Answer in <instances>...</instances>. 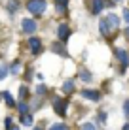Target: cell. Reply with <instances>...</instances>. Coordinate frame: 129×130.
Segmentation results:
<instances>
[{
	"label": "cell",
	"instance_id": "1",
	"mask_svg": "<svg viewBox=\"0 0 129 130\" xmlns=\"http://www.w3.org/2000/svg\"><path fill=\"white\" fill-rule=\"evenodd\" d=\"M46 8H48L46 0H29L27 2V10L32 13V15H42L46 11Z\"/></svg>",
	"mask_w": 129,
	"mask_h": 130
},
{
	"label": "cell",
	"instance_id": "2",
	"mask_svg": "<svg viewBox=\"0 0 129 130\" xmlns=\"http://www.w3.org/2000/svg\"><path fill=\"white\" fill-rule=\"evenodd\" d=\"M57 36H59V40L61 42H65L66 38L70 36V28H68V25H59V28H57Z\"/></svg>",
	"mask_w": 129,
	"mask_h": 130
},
{
	"label": "cell",
	"instance_id": "3",
	"mask_svg": "<svg viewBox=\"0 0 129 130\" xmlns=\"http://www.w3.org/2000/svg\"><path fill=\"white\" fill-rule=\"evenodd\" d=\"M29 45H30L32 55H38L40 49H42V42H40V38H30V40H29Z\"/></svg>",
	"mask_w": 129,
	"mask_h": 130
},
{
	"label": "cell",
	"instance_id": "4",
	"mask_svg": "<svg viewBox=\"0 0 129 130\" xmlns=\"http://www.w3.org/2000/svg\"><path fill=\"white\" fill-rule=\"evenodd\" d=\"M21 25H23V32H27V34H32L34 30H36V23H34L32 19H25Z\"/></svg>",
	"mask_w": 129,
	"mask_h": 130
},
{
	"label": "cell",
	"instance_id": "5",
	"mask_svg": "<svg viewBox=\"0 0 129 130\" xmlns=\"http://www.w3.org/2000/svg\"><path fill=\"white\" fill-rule=\"evenodd\" d=\"M53 107H55V111L59 115H65L66 113V100H59V98H57V100L53 102Z\"/></svg>",
	"mask_w": 129,
	"mask_h": 130
},
{
	"label": "cell",
	"instance_id": "6",
	"mask_svg": "<svg viewBox=\"0 0 129 130\" xmlns=\"http://www.w3.org/2000/svg\"><path fill=\"white\" fill-rule=\"evenodd\" d=\"M116 57H118V60L122 62V66H123V68H125V66L129 64V59H127V53L123 51V49H118V51H116Z\"/></svg>",
	"mask_w": 129,
	"mask_h": 130
},
{
	"label": "cell",
	"instance_id": "7",
	"mask_svg": "<svg viewBox=\"0 0 129 130\" xmlns=\"http://www.w3.org/2000/svg\"><path fill=\"white\" fill-rule=\"evenodd\" d=\"M82 96H84V98H89V100H93V102H97V100H99V92H95V91H89V89L82 91Z\"/></svg>",
	"mask_w": 129,
	"mask_h": 130
},
{
	"label": "cell",
	"instance_id": "8",
	"mask_svg": "<svg viewBox=\"0 0 129 130\" xmlns=\"http://www.w3.org/2000/svg\"><path fill=\"white\" fill-rule=\"evenodd\" d=\"M99 28H101V32H103V34H108V32H110V28H112V26H110V23H108V19H103V21H101V26H99Z\"/></svg>",
	"mask_w": 129,
	"mask_h": 130
},
{
	"label": "cell",
	"instance_id": "9",
	"mask_svg": "<svg viewBox=\"0 0 129 130\" xmlns=\"http://www.w3.org/2000/svg\"><path fill=\"white\" fill-rule=\"evenodd\" d=\"M106 19H108V23H110V26H112V28H118V26H120V19L114 15V13H112V15H108Z\"/></svg>",
	"mask_w": 129,
	"mask_h": 130
},
{
	"label": "cell",
	"instance_id": "10",
	"mask_svg": "<svg viewBox=\"0 0 129 130\" xmlns=\"http://www.w3.org/2000/svg\"><path fill=\"white\" fill-rule=\"evenodd\" d=\"M66 2H68V0H55V4H57V11L65 13V11H66Z\"/></svg>",
	"mask_w": 129,
	"mask_h": 130
},
{
	"label": "cell",
	"instance_id": "11",
	"mask_svg": "<svg viewBox=\"0 0 129 130\" xmlns=\"http://www.w3.org/2000/svg\"><path fill=\"white\" fill-rule=\"evenodd\" d=\"M101 10H103V0H93V13H101Z\"/></svg>",
	"mask_w": 129,
	"mask_h": 130
},
{
	"label": "cell",
	"instance_id": "12",
	"mask_svg": "<svg viewBox=\"0 0 129 130\" xmlns=\"http://www.w3.org/2000/svg\"><path fill=\"white\" fill-rule=\"evenodd\" d=\"M74 91V81H65V85H63V92H72Z\"/></svg>",
	"mask_w": 129,
	"mask_h": 130
},
{
	"label": "cell",
	"instance_id": "13",
	"mask_svg": "<svg viewBox=\"0 0 129 130\" xmlns=\"http://www.w3.org/2000/svg\"><path fill=\"white\" fill-rule=\"evenodd\" d=\"M21 123H23L25 126H30V124H32V117H30L29 113H23V117H21Z\"/></svg>",
	"mask_w": 129,
	"mask_h": 130
},
{
	"label": "cell",
	"instance_id": "14",
	"mask_svg": "<svg viewBox=\"0 0 129 130\" xmlns=\"http://www.w3.org/2000/svg\"><path fill=\"white\" fill-rule=\"evenodd\" d=\"M8 10H10V13H15V11H17V0H10Z\"/></svg>",
	"mask_w": 129,
	"mask_h": 130
},
{
	"label": "cell",
	"instance_id": "15",
	"mask_svg": "<svg viewBox=\"0 0 129 130\" xmlns=\"http://www.w3.org/2000/svg\"><path fill=\"white\" fill-rule=\"evenodd\" d=\"M51 49H53L55 53H61V55H65V53H66V51H65V47H63V45H59V43H53V47H51Z\"/></svg>",
	"mask_w": 129,
	"mask_h": 130
},
{
	"label": "cell",
	"instance_id": "16",
	"mask_svg": "<svg viewBox=\"0 0 129 130\" xmlns=\"http://www.w3.org/2000/svg\"><path fill=\"white\" fill-rule=\"evenodd\" d=\"M6 126H8V130H19V126H15V124L11 123V119H10V117L6 119Z\"/></svg>",
	"mask_w": 129,
	"mask_h": 130
},
{
	"label": "cell",
	"instance_id": "17",
	"mask_svg": "<svg viewBox=\"0 0 129 130\" xmlns=\"http://www.w3.org/2000/svg\"><path fill=\"white\" fill-rule=\"evenodd\" d=\"M4 98H6V104L8 106H13V98H11L10 92H4Z\"/></svg>",
	"mask_w": 129,
	"mask_h": 130
},
{
	"label": "cell",
	"instance_id": "18",
	"mask_svg": "<svg viewBox=\"0 0 129 130\" xmlns=\"http://www.w3.org/2000/svg\"><path fill=\"white\" fill-rule=\"evenodd\" d=\"M19 111H21V113H27V111H29V106H27L25 102H21V104H19Z\"/></svg>",
	"mask_w": 129,
	"mask_h": 130
},
{
	"label": "cell",
	"instance_id": "19",
	"mask_svg": "<svg viewBox=\"0 0 129 130\" xmlns=\"http://www.w3.org/2000/svg\"><path fill=\"white\" fill-rule=\"evenodd\" d=\"M6 74H8V68H6V66H0V79L6 77Z\"/></svg>",
	"mask_w": 129,
	"mask_h": 130
},
{
	"label": "cell",
	"instance_id": "20",
	"mask_svg": "<svg viewBox=\"0 0 129 130\" xmlns=\"http://www.w3.org/2000/svg\"><path fill=\"white\" fill-rule=\"evenodd\" d=\"M50 130H66V126H65V124H53Z\"/></svg>",
	"mask_w": 129,
	"mask_h": 130
},
{
	"label": "cell",
	"instance_id": "21",
	"mask_svg": "<svg viewBox=\"0 0 129 130\" xmlns=\"http://www.w3.org/2000/svg\"><path fill=\"white\" fill-rule=\"evenodd\" d=\"M82 130H97V128L93 126L91 123H86V124H84V126H82Z\"/></svg>",
	"mask_w": 129,
	"mask_h": 130
},
{
	"label": "cell",
	"instance_id": "22",
	"mask_svg": "<svg viewBox=\"0 0 129 130\" xmlns=\"http://www.w3.org/2000/svg\"><path fill=\"white\" fill-rule=\"evenodd\" d=\"M11 74H19V62H15V64L11 66Z\"/></svg>",
	"mask_w": 129,
	"mask_h": 130
},
{
	"label": "cell",
	"instance_id": "23",
	"mask_svg": "<svg viewBox=\"0 0 129 130\" xmlns=\"http://www.w3.org/2000/svg\"><path fill=\"white\" fill-rule=\"evenodd\" d=\"M123 111H125V115L129 117V100H125V104H123Z\"/></svg>",
	"mask_w": 129,
	"mask_h": 130
},
{
	"label": "cell",
	"instance_id": "24",
	"mask_svg": "<svg viewBox=\"0 0 129 130\" xmlns=\"http://www.w3.org/2000/svg\"><path fill=\"white\" fill-rule=\"evenodd\" d=\"M19 94H21V98H25V96H27V87H21Z\"/></svg>",
	"mask_w": 129,
	"mask_h": 130
},
{
	"label": "cell",
	"instance_id": "25",
	"mask_svg": "<svg viewBox=\"0 0 129 130\" xmlns=\"http://www.w3.org/2000/svg\"><path fill=\"white\" fill-rule=\"evenodd\" d=\"M36 91H38V94H44V92H46V87H44V85H40Z\"/></svg>",
	"mask_w": 129,
	"mask_h": 130
},
{
	"label": "cell",
	"instance_id": "26",
	"mask_svg": "<svg viewBox=\"0 0 129 130\" xmlns=\"http://www.w3.org/2000/svg\"><path fill=\"white\" fill-rule=\"evenodd\" d=\"M82 79H91V75L87 72H82Z\"/></svg>",
	"mask_w": 129,
	"mask_h": 130
},
{
	"label": "cell",
	"instance_id": "27",
	"mask_svg": "<svg viewBox=\"0 0 129 130\" xmlns=\"http://www.w3.org/2000/svg\"><path fill=\"white\" fill-rule=\"evenodd\" d=\"M123 17H125V21L129 23V10H125V11H123Z\"/></svg>",
	"mask_w": 129,
	"mask_h": 130
},
{
	"label": "cell",
	"instance_id": "28",
	"mask_svg": "<svg viewBox=\"0 0 129 130\" xmlns=\"http://www.w3.org/2000/svg\"><path fill=\"white\" fill-rule=\"evenodd\" d=\"M123 130H129V124H125V126H123Z\"/></svg>",
	"mask_w": 129,
	"mask_h": 130
},
{
	"label": "cell",
	"instance_id": "29",
	"mask_svg": "<svg viewBox=\"0 0 129 130\" xmlns=\"http://www.w3.org/2000/svg\"><path fill=\"white\" fill-rule=\"evenodd\" d=\"M125 34H127V38H129V28H127V30H125Z\"/></svg>",
	"mask_w": 129,
	"mask_h": 130
},
{
	"label": "cell",
	"instance_id": "30",
	"mask_svg": "<svg viewBox=\"0 0 129 130\" xmlns=\"http://www.w3.org/2000/svg\"><path fill=\"white\" fill-rule=\"evenodd\" d=\"M34 130H42V128H38V126H36V128H34Z\"/></svg>",
	"mask_w": 129,
	"mask_h": 130
}]
</instances>
